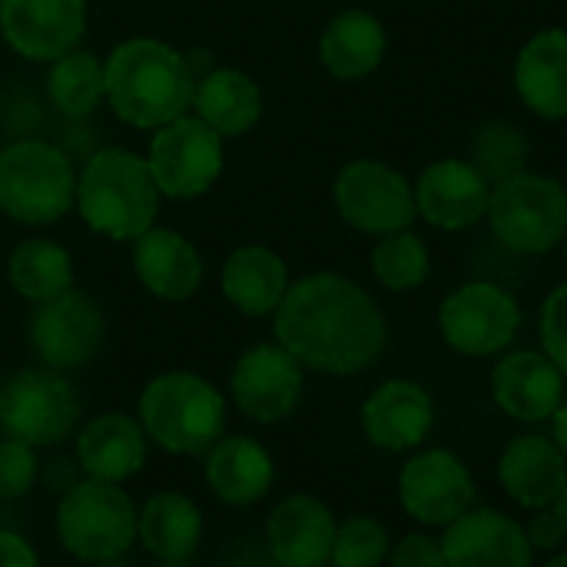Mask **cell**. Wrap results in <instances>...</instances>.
I'll return each mask as SVG.
<instances>
[{
	"mask_svg": "<svg viewBox=\"0 0 567 567\" xmlns=\"http://www.w3.org/2000/svg\"><path fill=\"white\" fill-rule=\"evenodd\" d=\"M564 247H567V234H564Z\"/></svg>",
	"mask_w": 567,
	"mask_h": 567,
	"instance_id": "45",
	"label": "cell"
},
{
	"mask_svg": "<svg viewBox=\"0 0 567 567\" xmlns=\"http://www.w3.org/2000/svg\"><path fill=\"white\" fill-rule=\"evenodd\" d=\"M97 567H124V564H117V557H114V560H97Z\"/></svg>",
	"mask_w": 567,
	"mask_h": 567,
	"instance_id": "43",
	"label": "cell"
},
{
	"mask_svg": "<svg viewBox=\"0 0 567 567\" xmlns=\"http://www.w3.org/2000/svg\"><path fill=\"white\" fill-rule=\"evenodd\" d=\"M388 554H391V567H447L441 540L427 534H408Z\"/></svg>",
	"mask_w": 567,
	"mask_h": 567,
	"instance_id": "37",
	"label": "cell"
},
{
	"mask_svg": "<svg viewBox=\"0 0 567 567\" xmlns=\"http://www.w3.org/2000/svg\"><path fill=\"white\" fill-rule=\"evenodd\" d=\"M437 324L444 341L457 354L487 358L514 341L520 328V308L497 284L474 280L457 288L451 298H444L437 311Z\"/></svg>",
	"mask_w": 567,
	"mask_h": 567,
	"instance_id": "10",
	"label": "cell"
},
{
	"mask_svg": "<svg viewBox=\"0 0 567 567\" xmlns=\"http://www.w3.org/2000/svg\"><path fill=\"white\" fill-rule=\"evenodd\" d=\"M491 394L497 408L514 421H550V414L564 401V374L547 354L514 351L497 361L491 374Z\"/></svg>",
	"mask_w": 567,
	"mask_h": 567,
	"instance_id": "19",
	"label": "cell"
},
{
	"mask_svg": "<svg viewBox=\"0 0 567 567\" xmlns=\"http://www.w3.org/2000/svg\"><path fill=\"white\" fill-rule=\"evenodd\" d=\"M190 107L220 137H237L260 117V87L240 71H210L194 84Z\"/></svg>",
	"mask_w": 567,
	"mask_h": 567,
	"instance_id": "29",
	"label": "cell"
},
{
	"mask_svg": "<svg viewBox=\"0 0 567 567\" xmlns=\"http://www.w3.org/2000/svg\"><path fill=\"white\" fill-rule=\"evenodd\" d=\"M338 520L331 507L311 494L280 501L267 517V544L280 567H324L331 560Z\"/></svg>",
	"mask_w": 567,
	"mask_h": 567,
	"instance_id": "18",
	"label": "cell"
},
{
	"mask_svg": "<svg viewBox=\"0 0 567 567\" xmlns=\"http://www.w3.org/2000/svg\"><path fill=\"white\" fill-rule=\"evenodd\" d=\"M61 544L81 560H114L137 537V511L111 481H78L58 504Z\"/></svg>",
	"mask_w": 567,
	"mask_h": 567,
	"instance_id": "7",
	"label": "cell"
},
{
	"mask_svg": "<svg viewBox=\"0 0 567 567\" xmlns=\"http://www.w3.org/2000/svg\"><path fill=\"white\" fill-rule=\"evenodd\" d=\"M447 567H530L534 547L524 527L501 511H464L441 537Z\"/></svg>",
	"mask_w": 567,
	"mask_h": 567,
	"instance_id": "16",
	"label": "cell"
},
{
	"mask_svg": "<svg viewBox=\"0 0 567 567\" xmlns=\"http://www.w3.org/2000/svg\"><path fill=\"white\" fill-rule=\"evenodd\" d=\"M207 484L224 504H257L274 484V461L254 437H217L207 451Z\"/></svg>",
	"mask_w": 567,
	"mask_h": 567,
	"instance_id": "25",
	"label": "cell"
},
{
	"mask_svg": "<svg viewBox=\"0 0 567 567\" xmlns=\"http://www.w3.org/2000/svg\"><path fill=\"white\" fill-rule=\"evenodd\" d=\"M361 421L371 444L384 451H411L427 437L434 424V404L421 384L388 381L368 398Z\"/></svg>",
	"mask_w": 567,
	"mask_h": 567,
	"instance_id": "21",
	"label": "cell"
},
{
	"mask_svg": "<svg viewBox=\"0 0 567 567\" xmlns=\"http://www.w3.org/2000/svg\"><path fill=\"white\" fill-rule=\"evenodd\" d=\"M48 94L54 107L68 117H87L101 107L104 97V64L87 51H68L64 58L51 61Z\"/></svg>",
	"mask_w": 567,
	"mask_h": 567,
	"instance_id": "31",
	"label": "cell"
},
{
	"mask_svg": "<svg viewBox=\"0 0 567 567\" xmlns=\"http://www.w3.org/2000/svg\"><path fill=\"white\" fill-rule=\"evenodd\" d=\"M87 28L84 0H4L0 31L31 61H58L74 51Z\"/></svg>",
	"mask_w": 567,
	"mask_h": 567,
	"instance_id": "14",
	"label": "cell"
},
{
	"mask_svg": "<svg viewBox=\"0 0 567 567\" xmlns=\"http://www.w3.org/2000/svg\"><path fill=\"white\" fill-rule=\"evenodd\" d=\"M0 4H4V0H0Z\"/></svg>",
	"mask_w": 567,
	"mask_h": 567,
	"instance_id": "46",
	"label": "cell"
},
{
	"mask_svg": "<svg viewBox=\"0 0 567 567\" xmlns=\"http://www.w3.org/2000/svg\"><path fill=\"white\" fill-rule=\"evenodd\" d=\"M514 87L537 117H567V31H537L520 48L514 64Z\"/></svg>",
	"mask_w": 567,
	"mask_h": 567,
	"instance_id": "22",
	"label": "cell"
},
{
	"mask_svg": "<svg viewBox=\"0 0 567 567\" xmlns=\"http://www.w3.org/2000/svg\"><path fill=\"white\" fill-rule=\"evenodd\" d=\"M544 567H567V554H557V557H550Z\"/></svg>",
	"mask_w": 567,
	"mask_h": 567,
	"instance_id": "42",
	"label": "cell"
},
{
	"mask_svg": "<svg viewBox=\"0 0 567 567\" xmlns=\"http://www.w3.org/2000/svg\"><path fill=\"white\" fill-rule=\"evenodd\" d=\"M147 457V434L127 414H101L78 437V464L94 481L121 484L141 471Z\"/></svg>",
	"mask_w": 567,
	"mask_h": 567,
	"instance_id": "24",
	"label": "cell"
},
{
	"mask_svg": "<svg viewBox=\"0 0 567 567\" xmlns=\"http://www.w3.org/2000/svg\"><path fill=\"white\" fill-rule=\"evenodd\" d=\"M550 421H554V444H557L560 454L567 457V398L557 404V411L550 414Z\"/></svg>",
	"mask_w": 567,
	"mask_h": 567,
	"instance_id": "40",
	"label": "cell"
},
{
	"mask_svg": "<svg viewBox=\"0 0 567 567\" xmlns=\"http://www.w3.org/2000/svg\"><path fill=\"white\" fill-rule=\"evenodd\" d=\"M74 204L91 230L111 240H137L157 217L161 190L144 157L111 147L84 164Z\"/></svg>",
	"mask_w": 567,
	"mask_h": 567,
	"instance_id": "3",
	"label": "cell"
},
{
	"mask_svg": "<svg viewBox=\"0 0 567 567\" xmlns=\"http://www.w3.org/2000/svg\"><path fill=\"white\" fill-rule=\"evenodd\" d=\"M134 270L154 298L187 301L200 288L204 260L197 247L177 230L147 227L134 244Z\"/></svg>",
	"mask_w": 567,
	"mask_h": 567,
	"instance_id": "23",
	"label": "cell"
},
{
	"mask_svg": "<svg viewBox=\"0 0 567 567\" xmlns=\"http://www.w3.org/2000/svg\"><path fill=\"white\" fill-rule=\"evenodd\" d=\"M484 217L507 250L547 254L567 234V190L544 174L517 171L491 187Z\"/></svg>",
	"mask_w": 567,
	"mask_h": 567,
	"instance_id": "6",
	"label": "cell"
},
{
	"mask_svg": "<svg viewBox=\"0 0 567 567\" xmlns=\"http://www.w3.org/2000/svg\"><path fill=\"white\" fill-rule=\"evenodd\" d=\"M31 344L51 371H74L97 358L104 344V318L81 291L41 301L31 318Z\"/></svg>",
	"mask_w": 567,
	"mask_h": 567,
	"instance_id": "12",
	"label": "cell"
},
{
	"mask_svg": "<svg viewBox=\"0 0 567 567\" xmlns=\"http://www.w3.org/2000/svg\"><path fill=\"white\" fill-rule=\"evenodd\" d=\"M305 371L301 361L280 344L250 348L230 374V394L237 408L260 424L284 421L301 401Z\"/></svg>",
	"mask_w": 567,
	"mask_h": 567,
	"instance_id": "13",
	"label": "cell"
},
{
	"mask_svg": "<svg viewBox=\"0 0 567 567\" xmlns=\"http://www.w3.org/2000/svg\"><path fill=\"white\" fill-rule=\"evenodd\" d=\"M147 167L164 197L190 200L214 187L224 171V141L200 117L181 114L177 121L157 127L151 141Z\"/></svg>",
	"mask_w": 567,
	"mask_h": 567,
	"instance_id": "9",
	"label": "cell"
},
{
	"mask_svg": "<svg viewBox=\"0 0 567 567\" xmlns=\"http://www.w3.org/2000/svg\"><path fill=\"white\" fill-rule=\"evenodd\" d=\"M81 417V398L61 371H21L0 384V431L31 447L64 441Z\"/></svg>",
	"mask_w": 567,
	"mask_h": 567,
	"instance_id": "8",
	"label": "cell"
},
{
	"mask_svg": "<svg viewBox=\"0 0 567 567\" xmlns=\"http://www.w3.org/2000/svg\"><path fill=\"white\" fill-rule=\"evenodd\" d=\"M141 427L171 454H204L224 434V398L197 374H161L141 394Z\"/></svg>",
	"mask_w": 567,
	"mask_h": 567,
	"instance_id": "4",
	"label": "cell"
},
{
	"mask_svg": "<svg viewBox=\"0 0 567 567\" xmlns=\"http://www.w3.org/2000/svg\"><path fill=\"white\" fill-rule=\"evenodd\" d=\"M487 197L491 184L484 181V174L471 161L457 157L424 167L414 190L417 214L441 230H464L477 224L487 214Z\"/></svg>",
	"mask_w": 567,
	"mask_h": 567,
	"instance_id": "17",
	"label": "cell"
},
{
	"mask_svg": "<svg viewBox=\"0 0 567 567\" xmlns=\"http://www.w3.org/2000/svg\"><path fill=\"white\" fill-rule=\"evenodd\" d=\"M550 511L557 514V520H560V527H564V537H567V484H564V491H560V497L554 501Z\"/></svg>",
	"mask_w": 567,
	"mask_h": 567,
	"instance_id": "41",
	"label": "cell"
},
{
	"mask_svg": "<svg viewBox=\"0 0 567 567\" xmlns=\"http://www.w3.org/2000/svg\"><path fill=\"white\" fill-rule=\"evenodd\" d=\"M157 567H184V564H157Z\"/></svg>",
	"mask_w": 567,
	"mask_h": 567,
	"instance_id": "44",
	"label": "cell"
},
{
	"mask_svg": "<svg viewBox=\"0 0 567 567\" xmlns=\"http://www.w3.org/2000/svg\"><path fill=\"white\" fill-rule=\"evenodd\" d=\"M334 200L341 217L364 234H394L417 217L414 187L381 161H354L338 174Z\"/></svg>",
	"mask_w": 567,
	"mask_h": 567,
	"instance_id": "11",
	"label": "cell"
},
{
	"mask_svg": "<svg viewBox=\"0 0 567 567\" xmlns=\"http://www.w3.org/2000/svg\"><path fill=\"white\" fill-rule=\"evenodd\" d=\"M497 477L520 507H554L567 484V457L550 437L520 434L504 447L497 461Z\"/></svg>",
	"mask_w": 567,
	"mask_h": 567,
	"instance_id": "20",
	"label": "cell"
},
{
	"mask_svg": "<svg viewBox=\"0 0 567 567\" xmlns=\"http://www.w3.org/2000/svg\"><path fill=\"white\" fill-rule=\"evenodd\" d=\"M277 344L324 374H358L384 351L388 328L378 305L341 274H311L277 305Z\"/></svg>",
	"mask_w": 567,
	"mask_h": 567,
	"instance_id": "1",
	"label": "cell"
},
{
	"mask_svg": "<svg viewBox=\"0 0 567 567\" xmlns=\"http://www.w3.org/2000/svg\"><path fill=\"white\" fill-rule=\"evenodd\" d=\"M371 267L388 291H414L417 284L427 280L431 254H427L424 240L404 227V230L381 237V244L371 254Z\"/></svg>",
	"mask_w": 567,
	"mask_h": 567,
	"instance_id": "32",
	"label": "cell"
},
{
	"mask_svg": "<svg viewBox=\"0 0 567 567\" xmlns=\"http://www.w3.org/2000/svg\"><path fill=\"white\" fill-rule=\"evenodd\" d=\"M200 530V507L177 491L154 494L137 517V534L161 564H184L197 550Z\"/></svg>",
	"mask_w": 567,
	"mask_h": 567,
	"instance_id": "28",
	"label": "cell"
},
{
	"mask_svg": "<svg viewBox=\"0 0 567 567\" xmlns=\"http://www.w3.org/2000/svg\"><path fill=\"white\" fill-rule=\"evenodd\" d=\"M38 484L34 447L18 437H0V497L18 501Z\"/></svg>",
	"mask_w": 567,
	"mask_h": 567,
	"instance_id": "35",
	"label": "cell"
},
{
	"mask_svg": "<svg viewBox=\"0 0 567 567\" xmlns=\"http://www.w3.org/2000/svg\"><path fill=\"white\" fill-rule=\"evenodd\" d=\"M71 157L48 141H14L0 151V210L21 224H54L74 207Z\"/></svg>",
	"mask_w": 567,
	"mask_h": 567,
	"instance_id": "5",
	"label": "cell"
},
{
	"mask_svg": "<svg viewBox=\"0 0 567 567\" xmlns=\"http://www.w3.org/2000/svg\"><path fill=\"white\" fill-rule=\"evenodd\" d=\"M524 157H527L524 134L501 121L484 124L471 141V164L484 174L487 184H497V181L524 171Z\"/></svg>",
	"mask_w": 567,
	"mask_h": 567,
	"instance_id": "33",
	"label": "cell"
},
{
	"mask_svg": "<svg viewBox=\"0 0 567 567\" xmlns=\"http://www.w3.org/2000/svg\"><path fill=\"white\" fill-rule=\"evenodd\" d=\"M194 84L190 64L151 38L121 44L104 64V97L121 121L144 131H157L187 114Z\"/></svg>",
	"mask_w": 567,
	"mask_h": 567,
	"instance_id": "2",
	"label": "cell"
},
{
	"mask_svg": "<svg viewBox=\"0 0 567 567\" xmlns=\"http://www.w3.org/2000/svg\"><path fill=\"white\" fill-rule=\"evenodd\" d=\"M401 504L421 524L447 527L474 501V481L451 451H421L401 471Z\"/></svg>",
	"mask_w": 567,
	"mask_h": 567,
	"instance_id": "15",
	"label": "cell"
},
{
	"mask_svg": "<svg viewBox=\"0 0 567 567\" xmlns=\"http://www.w3.org/2000/svg\"><path fill=\"white\" fill-rule=\"evenodd\" d=\"M524 534H527L530 547H540V550H550V547H557L564 540V527H560L557 514L547 511V507L537 511V517L524 527Z\"/></svg>",
	"mask_w": 567,
	"mask_h": 567,
	"instance_id": "39",
	"label": "cell"
},
{
	"mask_svg": "<svg viewBox=\"0 0 567 567\" xmlns=\"http://www.w3.org/2000/svg\"><path fill=\"white\" fill-rule=\"evenodd\" d=\"M391 550V537L374 517H348L334 530L331 564L334 567H381Z\"/></svg>",
	"mask_w": 567,
	"mask_h": 567,
	"instance_id": "34",
	"label": "cell"
},
{
	"mask_svg": "<svg viewBox=\"0 0 567 567\" xmlns=\"http://www.w3.org/2000/svg\"><path fill=\"white\" fill-rule=\"evenodd\" d=\"M540 344L554 368L567 378V284L554 288L540 308Z\"/></svg>",
	"mask_w": 567,
	"mask_h": 567,
	"instance_id": "36",
	"label": "cell"
},
{
	"mask_svg": "<svg viewBox=\"0 0 567 567\" xmlns=\"http://www.w3.org/2000/svg\"><path fill=\"white\" fill-rule=\"evenodd\" d=\"M8 267H11V284L34 305L51 301L74 288V260L54 240L18 244Z\"/></svg>",
	"mask_w": 567,
	"mask_h": 567,
	"instance_id": "30",
	"label": "cell"
},
{
	"mask_svg": "<svg viewBox=\"0 0 567 567\" xmlns=\"http://www.w3.org/2000/svg\"><path fill=\"white\" fill-rule=\"evenodd\" d=\"M220 288L237 311L250 318H264L277 311L280 298L288 295V267H284V260L270 247L250 244L227 257Z\"/></svg>",
	"mask_w": 567,
	"mask_h": 567,
	"instance_id": "26",
	"label": "cell"
},
{
	"mask_svg": "<svg viewBox=\"0 0 567 567\" xmlns=\"http://www.w3.org/2000/svg\"><path fill=\"white\" fill-rule=\"evenodd\" d=\"M384 51L388 34L368 11H344L321 34V64L341 81H361L374 74L384 61Z\"/></svg>",
	"mask_w": 567,
	"mask_h": 567,
	"instance_id": "27",
	"label": "cell"
},
{
	"mask_svg": "<svg viewBox=\"0 0 567 567\" xmlns=\"http://www.w3.org/2000/svg\"><path fill=\"white\" fill-rule=\"evenodd\" d=\"M0 567H41L38 550L14 530H0Z\"/></svg>",
	"mask_w": 567,
	"mask_h": 567,
	"instance_id": "38",
	"label": "cell"
}]
</instances>
